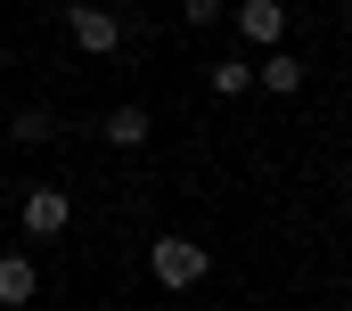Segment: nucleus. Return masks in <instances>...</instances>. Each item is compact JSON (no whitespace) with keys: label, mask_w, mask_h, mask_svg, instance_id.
<instances>
[{"label":"nucleus","mask_w":352,"mask_h":311,"mask_svg":"<svg viewBox=\"0 0 352 311\" xmlns=\"http://www.w3.org/2000/svg\"><path fill=\"white\" fill-rule=\"evenodd\" d=\"M148 270H156V287H173V295H188L205 270H213V254L197 246V237H156L148 246Z\"/></svg>","instance_id":"obj_1"},{"label":"nucleus","mask_w":352,"mask_h":311,"mask_svg":"<svg viewBox=\"0 0 352 311\" xmlns=\"http://www.w3.org/2000/svg\"><path fill=\"white\" fill-rule=\"evenodd\" d=\"M66 33H74V50H90V58H115V50H123V25H115L107 8H90V0L66 8Z\"/></svg>","instance_id":"obj_2"},{"label":"nucleus","mask_w":352,"mask_h":311,"mask_svg":"<svg viewBox=\"0 0 352 311\" xmlns=\"http://www.w3.org/2000/svg\"><path fill=\"white\" fill-rule=\"evenodd\" d=\"M16 222H25V237H66V222H74V197H66V189H33Z\"/></svg>","instance_id":"obj_3"},{"label":"nucleus","mask_w":352,"mask_h":311,"mask_svg":"<svg viewBox=\"0 0 352 311\" xmlns=\"http://www.w3.org/2000/svg\"><path fill=\"white\" fill-rule=\"evenodd\" d=\"M230 17H238V33H246L254 50H278V41H287V0H238Z\"/></svg>","instance_id":"obj_4"},{"label":"nucleus","mask_w":352,"mask_h":311,"mask_svg":"<svg viewBox=\"0 0 352 311\" xmlns=\"http://www.w3.org/2000/svg\"><path fill=\"white\" fill-rule=\"evenodd\" d=\"M41 295V270H33V254H0V311H25Z\"/></svg>","instance_id":"obj_5"},{"label":"nucleus","mask_w":352,"mask_h":311,"mask_svg":"<svg viewBox=\"0 0 352 311\" xmlns=\"http://www.w3.org/2000/svg\"><path fill=\"white\" fill-rule=\"evenodd\" d=\"M254 82H263L270 98H295V90H303V58H287V50H263V58H254Z\"/></svg>","instance_id":"obj_6"},{"label":"nucleus","mask_w":352,"mask_h":311,"mask_svg":"<svg viewBox=\"0 0 352 311\" xmlns=\"http://www.w3.org/2000/svg\"><path fill=\"white\" fill-rule=\"evenodd\" d=\"M148 131H156V115H148V107H115V115L98 123V140H107V148H148Z\"/></svg>","instance_id":"obj_7"},{"label":"nucleus","mask_w":352,"mask_h":311,"mask_svg":"<svg viewBox=\"0 0 352 311\" xmlns=\"http://www.w3.org/2000/svg\"><path fill=\"white\" fill-rule=\"evenodd\" d=\"M254 90V58H221L213 66V98H246Z\"/></svg>","instance_id":"obj_8"},{"label":"nucleus","mask_w":352,"mask_h":311,"mask_svg":"<svg viewBox=\"0 0 352 311\" xmlns=\"http://www.w3.org/2000/svg\"><path fill=\"white\" fill-rule=\"evenodd\" d=\"M8 131H16V140H25V148H41V140H50V131H58V123H50V107H25V115H16V123H8Z\"/></svg>","instance_id":"obj_9"},{"label":"nucleus","mask_w":352,"mask_h":311,"mask_svg":"<svg viewBox=\"0 0 352 311\" xmlns=\"http://www.w3.org/2000/svg\"><path fill=\"white\" fill-rule=\"evenodd\" d=\"M180 17H188V33H205V25L230 17V0H180Z\"/></svg>","instance_id":"obj_10"},{"label":"nucleus","mask_w":352,"mask_h":311,"mask_svg":"<svg viewBox=\"0 0 352 311\" xmlns=\"http://www.w3.org/2000/svg\"><path fill=\"white\" fill-rule=\"evenodd\" d=\"M344 17H352V0H344Z\"/></svg>","instance_id":"obj_11"},{"label":"nucleus","mask_w":352,"mask_h":311,"mask_svg":"<svg viewBox=\"0 0 352 311\" xmlns=\"http://www.w3.org/2000/svg\"><path fill=\"white\" fill-rule=\"evenodd\" d=\"M180 311H197V303H180Z\"/></svg>","instance_id":"obj_12"}]
</instances>
